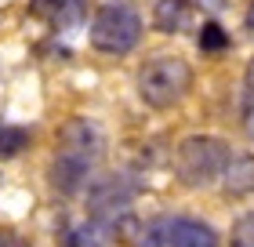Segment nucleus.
Instances as JSON below:
<instances>
[{
	"label": "nucleus",
	"instance_id": "obj_1",
	"mask_svg": "<svg viewBox=\"0 0 254 247\" xmlns=\"http://www.w3.org/2000/svg\"><path fill=\"white\" fill-rule=\"evenodd\" d=\"M98 153H102V135L95 124L84 120V116L65 120L59 131V146H55V160H51V185L62 196H76L84 189Z\"/></svg>",
	"mask_w": 254,
	"mask_h": 247
},
{
	"label": "nucleus",
	"instance_id": "obj_2",
	"mask_svg": "<svg viewBox=\"0 0 254 247\" xmlns=\"http://www.w3.org/2000/svg\"><path fill=\"white\" fill-rule=\"evenodd\" d=\"M189 87H192V69L178 55L149 58L138 69V95H142L145 105H153V109H167V105L182 102L189 95Z\"/></svg>",
	"mask_w": 254,
	"mask_h": 247
},
{
	"label": "nucleus",
	"instance_id": "obj_3",
	"mask_svg": "<svg viewBox=\"0 0 254 247\" xmlns=\"http://www.w3.org/2000/svg\"><path fill=\"white\" fill-rule=\"evenodd\" d=\"M142 40V15L124 4V0H106L95 18H91V48L102 55H127Z\"/></svg>",
	"mask_w": 254,
	"mask_h": 247
},
{
	"label": "nucleus",
	"instance_id": "obj_4",
	"mask_svg": "<svg viewBox=\"0 0 254 247\" xmlns=\"http://www.w3.org/2000/svg\"><path fill=\"white\" fill-rule=\"evenodd\" d=\"M233 153L222 138H211V135H192L178 146V157H175V171L186 185H207L214 182L218 174H225Z\"/></svg>",
	"mask_w": 254,
	"mask_h": 247
},
{
	"label": "nucleus",
	"instance_id": "obj_5",
	"mask_svg": "<svg viewBox=\"0 0 254 247\" xmlns=\"http://www.w3.org/2000/svg\"><path fill=\"white\" fill-rule=\"evenodd\" d=\"M164 247H218V233L200 218H171L164 226Z\"/></svg>",
	"mask_w": 254,
	"mask_h": 247
},
{
	"label": "nucleus",
	"instance_id": "obj_6",
	"mask_svg": "<svg viewBox=\"0 0 254 247\" xmlns=\"http://www.w3.org/2000/svg\"><path fill=\"white\" fill-rule=\"evenodd\" d=\"M127 200H131V185L120 182V178H109V182H102L98 189L91 193V211H95V218L109 222L127 207Z\"/></svg>",
	"mask_w": 254,
	"mask_h": 247
},
{
	"label": "nucleus",
	"instance_id": "obj_7",
	"mask_svg": "<svg viewBox=\"0 0 254 247\" xmlns=\"http://www.w3.org/2000/svg\"><path fill=\"white\" fill-rule=\"evenodd\" d=\"M153 26L160 33H186L192 26V4L189 0H156Z\"/></svg>",
	"mask_w": 254,
	"mask_h": 247
},
{
	"label": "nucleus",
	"instance_id": "obj_8",
	"mask_svg": "<svg viewBox=\"0 0 254 247\" xmlns=\"http://www.w3.org/2000/svg\"><path fill=\"white\" fill-rule=\"evenodd\" d=\"M225 189H229V196H247L254 189V160L251 157L229 160V167H225Z\"/></svg>",
	"mask_w": 254,
	"mask_h": 247
},
{
	"label": "nucleus",
	"instance_id": "obj_9",
	"mask_svg": "<svg viewBox=\"0 0 254 247\" xmlns=\"http://www.w3.org/2000/svg\"><path fill=\"white\" fill-rule=\"evenodd\" d=\"M109 222H102V218H95V222H84V226L76 229V237H73V247H106L109 244Z\"/></svg>",
	"mask_w": 254,
	"mask_h": 247
},
{
	"label": "nucleus",
	"instance_id": "obj_10",
	"mask_svg": "<svg viewBox=\"0 0 254 247\" xmlns=\"http://www.w3.org/2000/svg\"><path fill=\"white\" fill-rule=\"evenodd\" d=\"M200 48L211 51V55L229 48V37H225V29L218 26V22H203V29H200Z\"/></svg>",
	"mask_w": 254,
	"mask_h": 247
},
{
	"label": "nucleus",
	"instance_id": "obj_11",
	"mask_svg": "<svg viewBox=\"0 0 254 247\" xmlns=\"http://www.w3.org/2000/svg\"><path fill=\"white\" fill-rule=\"evenodd\" d=\"M244 124L254 135V58L247 62V77H244Z\"/></svg>",
	"mask_w": 254,
	"mask_h": 247
},
{
	"label": "nucleus",
	"instance_id": "obj_12",
	"mask_svg": "<svg viewBox=\"0 0 254 247\" xmlns=\"http://www.w3.org/2000/svg\"><path fill=\"white\" fill-rule=\"evenodd\" d=\"M233 247H254V211L233 226Z\"/></svg>",
	"mask_w": 254,
	"mask_h": 247
},
{
	"label": "nucleus",
	"instance_id": "obj_13",
	"mask_svg": "<svg viewBox=\"0 0 254 247\" xmlns=\"http://www.w3.org/2000/svg\"><path fill=\"white\" fill-rule=\"evenodd\" d=\"M0 247H33L26 237H18V233H11V229H0Z\"/></svg>",
	"mask_w": 254,
	"mask_h": 247
},
{
	"label": "nucleus",
	"instance_id": "obj_14",
	"mask_svg": "<svg viewBox=\"0 0 254 247\" xmlns=\"http://www.w3.org/2000/svg\"><path fill=\"white\" fill-rule=\"evenodd\" d=\"M196 4H200L203 11H222V7L229 4V0H196Z\"/></svg>",
	"mask_w": 254,
	"mask_h": 247
},
{
	"label": "nucleus",
	"instance_id": "obj_15",
	"mask_svg": "<svg viewBox=\"0 0 254 247\" xmlns=\"http://www.w3.org/2000/svg\"><path fill=\"white\" fill-rule=\"evenodd\" d=\"M59 4H62V0H37L33 7H37V11H48V7H59Z\"/></svg>",
	"mask_w": 254,
	"mask_h": 247
},
{
	"label": "nucleus",
	"instance_id": "obj_16",
	"mask_svg": "<svg viewBox=\"0 0 254 247\" xmlns=\"http://www.w3.org/2000/svg\"><path fill=\"white\" fill-rule=\"evenodd\" d=\"M247 29L254 33V4H251V11H247Z\"/></svg>",
	"mask_w": 254,
	"mask_h": 247
}]
</instances>
